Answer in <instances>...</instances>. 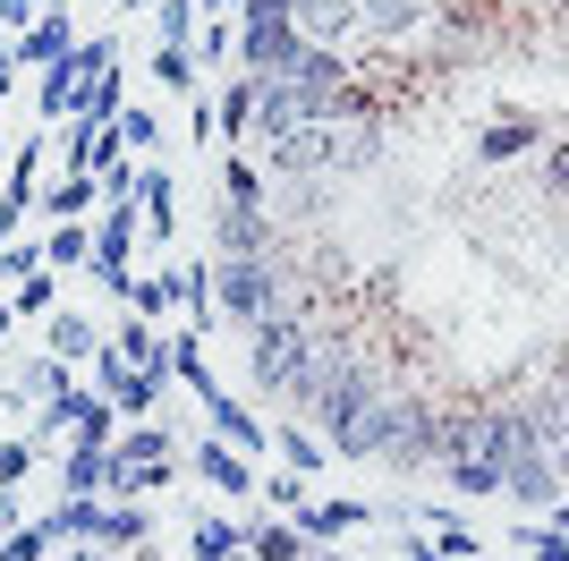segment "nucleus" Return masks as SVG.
Here are the masks:
<instances>
[{"mask_svg":"<svg viewBox=\"0 0 569 561\" xmlns=\"http://www.w3.org/2000/svg\"><path fill=\"white\" fill-rule=\"evenodd\" d=\"M307 350H315V315H263V324L247 332V392L298 409V392H307Z\"/></svg>","mask_w":569,"mask_h":561,"instance_id":"obj_1","label":"nucleus"},{"mask_svg":"<svg viewBox=\"0 0 569 561\" xmlns=\"http://www.w3.org/2000/svg\"><path fill=\"white\" fill-rule=\"evenodd\" d=\"M111 60H119V35H77V43L60 51L43 77H34V111H43V128H60V119L77 111V94L94 86Z\"/></svg>","mask_w":569,"mask_h":561,"instance_id":"obj_2","label":"nucleus"},{"mask_svg":"<svg viewBox=\"0 0 569 561\" xmlns=\"http://www.w3.org/2000/svg\"><path fill=\"white\" fill-rule=\"evenodd\" d=\"M238 69L247 77H281L289 60H298V26H289V9H272V0H238Z\"/></svg>","mask_w":569,"mask_h":561,"instance_id":"obj_3","label":"nucleus"},{"mask_svg":"<svg viewBox=\"0 0 569 561\" xmlns=\"http://www.w3.org/2000/svg\"><path fill=\"white\" fill-rule=\"evenodd\" d=\"M332 154H340V119H307V128H289L281 145H263L256 163L272 179H332Z\"/></svg>","mask_w":569,"mask_h":561,"instance_id":"obj_4","label":"nucleus"},{"mask_svg":"<svg viewBox=\"0 0 569 561\" xmlns=\"http://www.w3.org/2000/svg\"><path fill=\"white\" fill-rule=\"evenodd\" d=\"M375 468H391V476H417V468H442V400L433 392H417V409H408V425L382 443V460Z\"/></svg>","mask_w":569,"mask_h":561,"instance_id":"obj_5","label":"nucleus"},{"mask_svg":"<svg viewBox=\"0 0 569 561\" xmlns=\"http://www.w3.org/2000/svg\"><path fill=\"white\" fill-rule=\"evenodd\" d=\"M426 26H433V0H357V43H375V51L417 43Z\"/></svg>","mask_w":569,"mask_h":561,"instance_id":"obj_6","label":"nucleus"},{"mask_svg":"<svg viewBox=\"0 0 569 561\" xmlns=\"http://www.w3.org/2000/svg\"><path fill=\"white\" fill-rule=\"evenodd\" d=\"M391 163V111H349L340 119V154H332V179H366V170Z\"/></svg>","mask_w":569,"mask_h":561,"instance_id":"obj_7","label":"nucleus"},{"mask_svg":"<svg viewBox=\"0 0 569 561\" xmlns=\"http://www.w3.org/2000/svg\"><path fill=\"white\" fill-rule=\"evenodd\" d=\"M213 256H221V264H230V256H289V238H281V222H272V213L221 205V213H213Z\"/></svg>","mask_w":569,"mask_h":561,"instance_id":"obj_8","label":"nucleus"},{"mask_svg":"<svg viewBox=\"0 0 569 561\" xmlns=\"http://www.w3.org/2000/svg\"><path fill=\"white\" fill-rule=\"evenodd\" d=\"M527 154H545V119L536 111H501L493 128H476V163L485 170H510V163H527Z\"/></svg>","mask_w":569,"mask_h":561,"instance_id":"obj_9","label":"nucleus"},{"mask_svg":"<svg viewBox=\"0 0 569 561\" xmlns=\"http://www.w3.org/2000/svg\"><path fill=\"white\" fill-rule=\"evenodd\" d=\"M77 43V26H69V0H51L43 18L26 26V35H9V60H18V77H43L51 60H60V51Z\"/></svg>","mask_w":569,"mask_h":561,"instance_id":"obj_10","label":"nucleus"},{"mask_svg":"<svg viewBox=\"0 0 569 561\" xmlns=\"http://www.w3.org/2000/svg\"><path fill=\"white\" fill-rule=\"evenodd\" d=\"M204 434H213V443H230V451H247V460H263V451H272V417H256V409H247V400H230V392L204 400Z\"/></svg>","mask_w":569,"mask_h":561,"instance_id":"obj_11","label":"nucleus"},{"mask_svg":"<svg viewBox=\"0 0 569 561\" xmlns=\"http://www.w3.org/2000/svg\"><path fill=\"white\" fill-rule=\"evenodd\" d=\"M375 502H357V493H323V502H315L307 493V511H298V537L307 544H340V537H357V528H375Z\"/></svg>","mask_w":569,"mask_h":561,"instance_id":"obj_12","label":"nucleus"},{"mask_svg":"<svg viewBox=\"0 0 569 561\" xmlns=\"http://www.w3.org/2000/svg\"><path fill=\"white\" fill-rule=\"evenodd\" d=\"M289 128H307V94L289 86V77H263V86H256V137H247V154L281 145Z\"/></svg>","mask_w":569,"mask_h":561,"instance_id":"obj_13","label":"nucleus"},{"mask_svg":"<svg viewBox=\"0 0 569 561\" xmlns=\"http://www.w3.org/2000/svg\"><path fill=\"white\" fill-rule=\"evenodd\" d=\"M501 493H510V502H519L527 519H545L569 485H561V468H552L545 451H527V460H510V468H501Z\"/></svg>","mask_w":569,"mask_h":561,"instance_id":"obj_14","label":"nucleus"},{"mask_svg":"<svg viewBox=\"0 0 569 561\" xmlns=\"http://www.w3.org/2000/svg\"><path fill=\"white\" fill-rule=\"evenodd\" d=\"M298 43H323V51H349L357 43V0H298L289 9Z\"/></svg>","mask_w":569,"mask_h":561,"instance_id":"obj_15","label":"nucleus"},{"mask_svg":"<svg viewBox=\"0 0 569 561\" xmlns=\"http://www.w3.org/2000/svg\"><path fill=\"white\" fill-rule=\"evenodd\" d=\"M43 350L60 357V366H94V350H102L94 315H86V306H51L43 315Z\"/></svg>","mask_w":569,"mask_h":561,"instance_id":"obj_16","label":"nucleus"},{"mask_svg":"<svg viewBox=\"0 0 569 561\" xmlns=\"http://www.w3.org/2000/svg\"><path fill=\"white\" fill-rule=\"evenodd\" d=\"M43 163H51V128L43 137L9 145V179H0V205L9 213H34V196H43Z\"/></svg>","mask_w":569,"mask_h":561,"instance_id":"obj_17","label":"nucleus"},{"mask_svg":"<svg viewBox=\"0 0 569 561\" xmlns=\"http://www.w3.org/2000/svg\"><path fill=\"white\" fill-rule=\"evenodd\" d=\"M196 476L213 493H230V502H247L256 493V460L247 451H230V443H213V434H196Z\"/></svg>","mask_w":569,"mask_h":561,"instance_id":"obj_18","label":"nucleus"},{"mask_svg":"<svg viewBox=\"0 0 569 561\" xmlns=\"http://www.w3.org/2000/svg\"><path fill=\"white\" fill-rule=\"evenodd\" d=\"M119 451L111 443H60V493H111Z\"/></svg>","mask_w":569,"mask_h":561,"instance_id":"obj_19","label":"nucleus"},{"mask_svg":"<svg viewBox=\"0 0 569 561\" xmlns=\"http://www.w3.org/2000/svg\"><path fill=\"white\" fill-rule=\"evenodd\" d=\"M34 213H43V222H86V213H102V179H86V170H60V179H43Z\"/></svg>","mask_w":569,"mask_h":561,"instance_id":"obj_20","label":"nucleus"},{"mask_svg":"<svg viewBox=\"0 0 569 561\" xmlns=\"http://www.w3.org/2000/svg\"><path fill=\"white\" fill-rule=\"evenodd\" d=\"M170 306H179V315H188L196 332L213 324V256H188V264H170Z\"/></svg>","mask_w":569,"mask_h":561,"instance_id":"obj_21","label":"nucleus"},{"mask_svg":"<svg viewBox=\"0 0 569 561\" xmlns=\"http://www.w3.org/2000/svg\"><path fill=\"white\" fill-rule=\"evenodd\" d=\"M60 154H69V170H86V179H94V170L128 163V137L102 119V128H69V145H60Z\"/></svg>","mask_w":569,"mask_h":561,"instance_id":"obj_22","label":"nucleus"},{"mask_svg":"<svg viewBox=\"0 0 569 561\" xmlns=\"http://www.w3.org/2000/svg\"><path fill=\"white\" fill-rule=\"evenodd\" d=\"M272 451H281V468H298V476H323L332 468V451H323V434L298 417H272Z\"/></svg>","mask_w":569,"mask_h":561,"instance_id":"obj_23","label":"nucleus"},{"mask_svg":"<svg viewBox=\"0 0 569 561\" xmlns=\"http://www.w3.org/2000/svg\"><path fill=\"white\" fill-rule=\"evenodd\" d=\"M144 77H153L162 94H179V102H196V94H204V69H196V51H188V43H153Z\"/></svg>","mask_w":569,"mask_h":561,"instance_id":"obj_24","label":"nucleus"},{"mask_svg":"<svg viewBox=\"0 0 569 561\" xmlns=\"http://www.w3.org/2000/svg\"><path fill=\"white\" fill-rule=\"evenodd\" d=\"M119 111H128V69H119V60H111V69H102L94 86L77 94V111H69V128H102V119H119Z\"/></svg>","mask_w":569,"mask_h":561,"instance_id":"obj_25","label":"nucleus"},{"mask_svg":"<svg viewBox=\"0 0 569 561\" xmlns=\"http://www.w3.org/2000/svg\"><path fill=\"white\" fill-rule=\"evenodd\" d=\"M230 553H247V519L196 511V528H188V561H230Z\"/></svg>","mask_w":569,"mask_h":561,"instance_id":"obj_26","label":"nucleus"},{"mask_svg":"<svg viewBox=\"0 0 569 561\" xmlns=\"http://www.w3.org/2000/svg\"><path fill=\"white\" fill-rule=\"evenodd\" d=\"M137 205H144V238H179V179H170V170H153V163H144Z\"/></svg>","mask_w":569,"mask_h":561,"instance_id":"obj_27","label":"nucleus"},{"mask_svg":"<svg viewBox=\"0 0 569 561\" xmlns=\"http://www.w3.org/2000/svg\"><path fill=\"white\" fill-rule=\"evenodd\" d=\"M315 544L298 537V519H247V561H307Z\"/></svg>","mask_w":569,"mask_h":561,"instance_id":"obj_28","label":"nucleus"},{"mask_svg":"<svg viewBox=\"0 0 569 561\" xmlns=\"http://www.w3.org/2000/svg\"><path fill=\"white\" fill-rule=\"evenodd\" d=\"M221 205L272 213V179H263V163H256V154H230V163H221Z\"/></svg>","mask_w":569,"mask_h":561,"instance_id":"obj_29","label":"nucleus"},{"mask_svg":"<svg viewBox=\"0 0 569 561\" xmlns=\"http://www.w3.org/2000/svg\"><path fill=\"white\" fill-rule=\"evenodd\" d=\"M94 256V222H51L43 230V273H86Z\"/></svg>","mask_w":569,"mask_h":561,"instance_id":"obj_30","label":"nucleus"},{"mask_svg":"<svg viewBox=\"0 0 569 561\" xmlns=\"http://www.w3.org/2000/svg\"><path fill=\"white\" fill-rule=\"evenodd\" d=\"M433 476H442V493H459V502H485V493H501V468H493V460H442Z\"/></svg>","mask_w":569,"mask_h":561,"instance_id":"obj_31","label":"nucleus"},{"mask_svg":"<svg viewBox=\"0 0 569 561\" xmlns=\"http://www.w3.org/2000/svg\"><path fill=\"white\" fill-rule=\"evenodd\" d=\"M196 26H204L196 0H153V43H188L196 51Z\"/></svg>","mask_w":569,"mask_h":561,"instance_id":"obj_32","label":"nucleus"},{"mask_svg":"<svg viewBox=\"0 0 569 561\" xmlns=\"http://www.w3.org/2000/svg\"><path fill=\"white\" fill-rule=\"evenodd\" d=\"M196 69H238V26L230 18H204V26H196Z\"/></svg>","mask_w":569,"mask_h":561,"instance_id":"obj_33","label":"nucleus"},{"mask_svg":"<svg viewBox=\"0 0 569 561\" xmlns=\"http://www.w3.org/2000/svg\"><path fill=\"white\" fill-rule=\"evenodd\" d=\"M51 544H60V537H51L43 519H18V528L0 537V561H51Z\"/></svg>","mask_w":569,"mask_h":561,"instance_id":"obj_34","label":"nucleus"},{"mask_svg":"<svg viewBox=\"0 0 569 561\" xmlns=\"http://www.w3.org/2000/svg\"><path fill=\"white\" fill-rule=\"evenodd\" d=\"M307 485H315V476H298V468H281V476H256V493L272 502V511H289V519L307 511Z\"/></svg>","mask_w":569,"mask_h":561,"instance_id":"obj_35","label":"nucleus"},{"mask_svg":"<svg viewBox=\"0 0 569 561\" xmlns=\"http://www.w3.org/2000/svg\"><path fill=\"white\" fill-rule=\"evenodd\" d=\"M519 544H527V561H569V528H552V519H527Z\"/></svg>","mask_w":569,"mask_h":561,"instance_id":"obj_36","label":"nucleus"},{"mask_svg":"<svg viewBox=\"0 0 569 561\" xmlns=\"http://www.w3.org/2000/svg\"><path fill=\"white\" fill-rule=\"evenodd\" d=\"M102 179V205H137V187H144V163L128 154V163H111V170H94Z\"/></svg>","mask_w":569,"mask_h":561,"instance_id":"obj_37","label":"nucleus"},{"mask_svg":"<svg viewBox=\"0 0 569 561\" xmlns=\"http://www.w3.org/2000/svg\"><path fill=\"white\" fill-rule=\"evenodd\" d=\"M9 306H18V315H51V306H60V273L18 280V289H9Z\"/></svg>","mask_w":569,"mask_h":561,"instance_id":"obj_38","label":"nucleus"},{"mask_svg":"<svg viewBox=\"0 0 569 561\" xmlns=\"http://www.w3.org/2000/svg\"><path fill=\"white\" fill-rule=\"evenodd\" d=\"M111 128H119V137H128V154H144V145H162V119L144 111V102H128V111H119Z\"/></svg>","mask_w":569,"mask_h":561,"instance_id":"obj_39","label":"nucleus"},{"mask_svg":"<svg viewBox=\"0 0 569 561\" xmlns=\"http://www.w3.org/2000/svg\"><path fill=\"white\" fill-rule=\"evenodd\" d=\"M128 315H144V324H162V315H170V280H162V273H144L137 289H128Z\"/></svg>","mask_w":569,"mask_h":561,"instance_id":"obj_40","label":"nucleus"},{"mask_svg":"<svg viewBox=\"0 0 569 561\" xmlns=\"http://www.w3.org/2000/svg\"><path fill=\"white\" fill-rule=\"evenodd\" d=\"M26 476H34V443H26V434H0V485L18 493Z\"/></svg>","mask_w":569,"mask_h":561,"instance_id":"obj_41","label":"nucleus"},{"mask_svg":"<svg viewBox=\"0 0 569 561\" xmlns=\"http://www.w3.org/2000/svg\"><path fill=\"white\" fill-rule=\"evenodd\" d=\"M34 273H43V247L9 238V247H0V280H34Z\"/></svg>","mask_w":569,"mask_h":561,"instance_id":"obj_42","label":"nucleus"},{"mask_svg":"<svg viewBox=\"0 0 569 561\" xmlns=\"http://www.w3.org/2000/svg\"><path fill=\"white\" fill-rule=\"evenodd\" d=\"M433 553H442V561H476V553H485V544H476L468 528H459V519H451V528H433Z\"/></svg>","mask_w":569,"mask_h":561,"instance_id":"obj_43","label":"nucleus"},{"mask_svg":"<svg viewBox=\"0 0 569 561\" xmlns=\"http://www.w3.org/2000/svg\"><path fill=\"white\" fill-rule=\"evenodd\" d=\"M545 196H569V145L545 137Z\"/></svg>","mask_w":569,"mask_h":561,"instance_id":"obj_44","label":"nucleus"},{"mask_svg":"<svg viewBox=\"0 0 569 561\" xmlns=\"http://www.w3.org/2000/svg\"><path fill=\"white\" fill-rule=\"evenodd\" d=\"M43 9H51V0H0V26H9V35H26Z\"/></svg>","mask_w":569,"mask_h":561,"instance_id":"obj_45","label":"nucleus"},{"mask_svg":"<svg viewBox=\"0 0 569 561\" xmlns=\"http://www.w3.org/2000/svg\"><path fill=\"white\" fill-rule=\"evenodd\" d=\"M9 528H18V493L0 485V537H9Z\"/></svg>","mask_w":569,"mask_h":561,"instance_id":"obj_46","label":"nucleus"},{"mask_svg":"<svg viewBox=\"0 0 569 561\" xmlns=\"http://www.w3.org/2000/svg\"><path fill=\"white\" fill-rule=\"evenodd\" d=\"M552 468H561V485H569V425H561V443H552Z\"/></svg>","mask_w":569,"mask_h":561,"instance_id":"obj_47","label":"nucleus"},{"mask_svg":"<svg viewBox=\"0 0 569 561\" xmlns=\"http://www.w3.org/2000/svg\"><path fill=\"white\" fill-rule=\"evenodd\" d=\"M9 332H18V306L0 298V350H9Z\"/></svg>","mask_w":569,"mask_h":561,"instance_id":"obj_48","label":"nucleus"},{"mask_svg":"<svg viewBox=\"0 0 569 561\" xmlns=\"http://www.w3.org/2000/svg\"><path fill=\"white\" fill-rule=\"evenodd\" d=\"M9 94H18V60H0V102H9Z\"/></svg>","mask_w":569,"mask_h":561,"instance_id":"obj_49","label":"nucleus"},{"mask_svg":"<svg viewBox=\"0 0 569 561\" xmlns=\"http://www.w3.org/2000/svg\"><path fill=\"white\" fill-rule=\"evenodd\" d=\"M196 9H204V18H230V9H238V0H196Z\"/></svg>","mask_w":569,"mask_h":561,"instance_id":"obj_50","label":"nucleus"},{"mask_svg":"<svg viewBox=\"0 0 569 561\" xmlns=\"http://www.w3.org/2000/svg\"><path fill=\"white\" fill-rule=\"evenodd\" d=\"M408 561H442V553H433V544H417V537H408Z\"/></svg>","mask_w":569,"mask_h":561,"instance_id":"obj_51","label":"nucleus"},{"mask_svg":"<svg viewBox=\"0 0 569 561\" xmlns=\"http://www.w3.org/2000/svg\"><path fill=\"white\" fill-rule=\"evenodd\" d=\"M545 519H552V528H569V493H561V502H552V511H545Z\"/></svg>","mask_w":569,"mask_h":561,"instance_id":"obj_52","label":"nucleus"},{"mask_svg":"<svg viewBox=\"0 0 569 561\" xmlns=\"http://www.w3.org/2000/svg\"><path fill=\"white\" fill-rule=\"evenodd\" d=\"M0 60H9V26H0Z\"/></svg>","mask_w":569,"mask_h":561,"instance_id":"obj_53","label":"nucleus"}]
</instances>
